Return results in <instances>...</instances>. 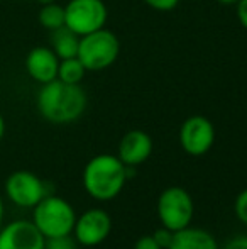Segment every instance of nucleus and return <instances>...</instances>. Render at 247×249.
I'll use <instances>...</instances> for the list:
<instances>
[{"mask_svg": "<svg viewBox=\"0 0 247 249\" xmlns=\"http://www.w3.org/2000/svg\"><path fill=\"white\" fill-rule=\"evenodd\" d=\"M39 22L43 27L49 31H54L58 27L65 26V7L58 3H46L39 10Z\"/></svg>", "mask_w": 247, "mask_h": 249, "instance_id": "16", "label": "nucleus"}, {"mask_svg": "<svg viewBox=\"0 0 247 249\" xmlns=\"http://www.w3.org/2000/svg\"><path fill=\"white\" fill-rule=\"evenodd\" d=\"M134 249H163V248L156 243V239L152 237V234H151V236L139 237V239L135 241V244H134Z\"/></svg>", "mask_w": 247, "mask_h": 249, "instance_id": "21", "label": "nucleus"}, {"mask_svg": "<svg viewBox=\"0 0 247 249\" xmlns=\"http://www.w3.org/2000/svg\"><path fill=\"white\" fill-rule=\"evenodd\" d=\"M51 44H53V51L56 53L60 59L75 58L78 54L80 37L69 27L61 26L54 29L53 34H51Z\"/></svg>", "mask_w": 247, "mask_h": 249, "instance_id": "14", "label": "nucleus"}, {"mask_svg": "<svg viewBox=\"0 0 247 249\" xmlns=\"http://www.w3.org/2000/svg\"><path fill=\"white\" fill-rule=\"evenodd\" d=\"M173 231H169V229H166V227H159V229H156L154 231V234H152V237L156 239V243L159 244L163 249H168L169 248V244H171V241H173Z\"/></svg>", "mask_w": 247, "mask_h": 249, "instance_id": "19", "label": "nucleus"}, {"mask_svg": "<svg viewBox=\"0 0 247 249\" xmlns=\"http://www.w3.org/2000/svg\"><path fill=\"white\" fill-rule=\"evenodd\" d=\"M0 249H44V236L33 220H14L0 229Z\"/></svg>", "mask_w": 247, "mask_h": 249, "instance_id": "10", "label": "nucleus"}, {"mask_svg": "<svg viewBox=\"0 0 247 249\" xmlns=\"http://www.w3.org/2000/svg\"><path fill=\"white\" fill-rule=\"evenodd\" d=\"M7 197L19 207H36L46 195L48 187L39 177L26 170L12 173L5 181Z\"/></svg>", "mask_w": 247, "mask_h": 249, "instance_id": "7", "label": "nucleus"}, {"mask_svg": "<svg viewBox=\"0 0 247 249\" xmlns=\"http://www.w3.org/2000/svg\"><path fill=\"white\" fill-rule=\"evenodd\" d=\"M3 132H5V122H3V117L0 114V139L3 138Z\"/></svg>", "mask_w": 247, "mask_h": 249, "instance_id": "24", "label": "nucleus"}, {"mask_svg": "<svg viewBox=\"0 0 247 249\" xmlns=\"http://www.w3.org/2000/svg\"><path fill=\"white\" fill-rule=\"evenodd\" d=\"M60 58L49 48H34L26 58V70L31 78L39 83H48L58 78Z\"/></svg>", "mask_w": 247, "mask_h": 249, "instance_id": "11", "label": "nucleus"}, {"mask_svg": "<svg viewBox=\"0 0 247 249\" xmlns=\"http://www.w3.org/2000/svg\"><path fill=\"white\" fill-rule=\"evenodd\" d=\"M152 153V139L144 131H131L119 144V160L125 166H137L148 161Z\"/></svg>", "mask_w": 247, "mask_h": 249, "instance_id": "12", "label": "nucleus"}, {"mask_svg": "<svg viewBox=\"0 0 247 249\" xmlns=\"http://www.w3.org/2000/svg\"><path fill=\"white\" fill-rule=\"evenodd\" d=\"M76 56L86 70L100 71V70L110 66L117 59V56H119V39L114 33L105 31L102 27V29L82 36Z\"/></svg>", "mask_w": 247, "mask_h": 249, "instance_id": "4", "label": "nucleus"}, {"mask_svg": "<svg viewBox=\"0 0 247 249\" xmlns=\"http://www.w3.org/2000/svg\"><path fill=\"white\" fill-rule=\"evenodd\" d=\"M2 220H3V202L0 198V227H2Z\"/></svg>", "mask_w": 247, "mask_h": 249, "instance_id": "26", "label": "nucleus"}, {"mask_svg": "<svg viewBox=\"0 0 247 249\" xmlns=\"http://www.w3.org/2000/svg\"><path fill=\"white\" fill-rule=\"evenodd\" d=\"M222 5H234V3H239V0H217Z\"/></svg>", "mask_w": 247, "mask_h": 249, "instance_id": "25", "label": "nucleus"}, {"mask_svg": "<svg viewBox=\"0 0 247 249\" xmlns=\"http://www.w3.org/2000/svg\"><path fill=\"white\" fill-rule=\"evenodd\" d=\"M76 243L73 234H63V236L44 237V249H76Z\"/></svg>", "mask_w": 247, "mask_h": 249, "instance_id": "17", "label": "nucleus"}, {"mask_svg": "<svg viewBox=\"0 0 247 249\" xmlns=\"http://www.w3.org/2000/svg\"><path fill=\"white\" fill-rule=\"evenodd\" d=\"M237 16L241 24L247 29V0H239L237 3Z\"/></svg>", "mask_w": 247, "mask_h": 249, "instance_id": "23", "label": "nucleus"}, {"mask_svg": "<svg viewBox=\"0 0 247 249\" xmlns=\"http://www.w3.org/2000/svg\"><path fill=\"white\" fill-rule=\"evenodd\" d=\"M234 209H235V215H237V219L247 226V188L246 190H242L241 194H239V197L235 198Z\"/></svg>", "mask_w": 247, "mask_h": 249, "instance_id": "18", "label": "nucleus"}, {"mask_svg": "<svg viewBox=\"0 0 247 249\" xmlns=\"http://www.w3.org/2000/svg\"><path fill=\"white\" fill-rule=\"evenodd\" d=\"M39 3H43V5H46V3H53V2H56V0H37Z\"/></svg>", "mask_w": 247, "mask_h": 249, "instance_id": "27", "label": "nucleus"}, {"mask_svg": "<svg viewBox=\"0 0 247 249\" xmlns=\"http://www.w3.org/2000/svg\"><path fill=\"white\" fill-rule=\"evenodd\" d=\"M86 108V93L76 83H66L60 78L43 83L37 93V110L53 124L75 122Z\"/></svg>", "mask_w": 247, "mask_h": 249, "instance_id": "1", "label": "nucleus"}, {"mask_svg": "<svg viewBox=\"0 0 247 249\" xmlns=\"http://www.w3.org/2000/svg\"><path fill=\"white\" fill-rule=\"evenodd\" d=\"M222 249H247V236L231 239Z\"/></svg>", "mask_w": 247, "mask_h": 249, "instance_id": "22", "label": "nucleus"}, {"mask_svg": "<svg viewBox=\"0 0 247 249\" xmlns=\"http://www.w3.org/2000/svg\"><path fill=\"white\" fill-rule=\"evenodd\" d=\"M144 2L156 10H173L180 0H144Z\"/></svg>", "mask_w": 247, "mask_h": 249, "instance_id": "20", "label": "nucleus"}, {"mask_svg": "<svg viewBox=\"0 0 247 249\" xmlns=\"http://www.w3.org/2000/svg\"><path fill=\"white\" fill-rule=\"evenodd\" d=\"M110 231H112V219L109 213L103 209H90L76 217L73 236L82 246L95 248L109 237Z\"/></svg>", "mask_w": 247, "mask_h": 249, "instance_id": "8", "label": "nucleus"}, {"mask_svg": "<svg viewBox=\"0 0 247 249\" xmlns=\"http://www.w3.org/2000/svg\"><path fill=\"white\" fill-rule=\"evenodd\" d=\"M127 181V166L114 154H99L83 170V187L99 202H109L122 192Z\"/></svg>", "mask_w": 247, "mask_h": 249, "instance_id": "2", "label": "nucleus"}, {"mask_svg": "<svg viewBox=\"0 0 247 249\" xmlns=\"http://www.w3.org/2000/svg\"><path fill=\"white\" fill-rule=\"evenodd\" d=\"M76 217L71 203L49 194L34 207L33 222L44 237H54L73 234Z\"/></svg>", "mask_w": 247, "mask_h": 249, "instance_id": "3", "label": "nucleus"}, {"mask_svg": "<svg viewBox=\"0 0 247 249\" xmlns=\"http://www.w3.org/2000/svg\"><path fill=\"white\" fill-rule=\"evenodd\" d=\"M158 217L163 227L178 232L191 224L195 203L191 195L181 187H169L158 198Z\"/></svg>", "mask_w": 247, "mask_h": 249, "instance_id": "5", "label": "nucleus"}, {"mask_svg": "<svg viewBox=\"0 0 247 249\" xmlns=\"http://www.w3.org/2000/svg\"><path fill=\"white\" fill-rule=\"evenodd\" d=\"M168 249H220L210 232L188 226L173 234V241Z\"/></svg>", "mask_w": 247, "mask_h": 249, "instance_id": "13", "label": "nucleus"}, {"mask_svg": "<svg viewBox=\"0 0 247 249\" xmlns=\"http://www.w3.org/2000/svg\"><path fill=\"white\" fill-rule=\"evenodd\" d=\"M215 141V129L203 115L186 119L180 131V144L190 156H203L212 149Z\"/></svg>", "mask_w": 247, "mask_h": 249, "instance_id": "9", "label": "nucleus"}, {"mask_svg": "<svg viewBox=\"0 0 247 249\" xmlns=\"http://www.w3.org/2000/svg\"><path fill=\"white\" fill-rule=\"evenodd\" d=\"M107 7L102 0H71L65 7V26L78 36H85L103 27Z\"/></svg>", "mask_w": 247, "mask_h": 249, "instance_id": "6", "label": "nucleus"}, {"mask_svg": "<svg viewBox=\"0 0 247 249\" xmlns=\"http://www.w3.org/2000/svg\"><path fill=\"white\" fill-rule=\"evenodd\" d=\"M85 71H86V68L83 66V63L80 61L78 56H75V58L61 59L60 68H58V78H60L61 82L76 83V85H78L83 80V76H85Z\"/></svg>", "mask_w": 247, "mask_h": 249, "instance_id": "15", "label": "nucleus"}]
</instances>
